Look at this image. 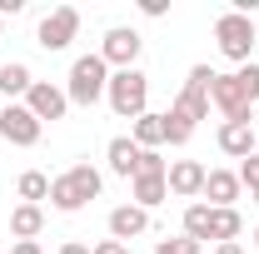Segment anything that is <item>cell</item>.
Masks as SVG:
<instances>
[{
    "mask_svg": "<svg viewBox=\"0 0 259 254\" xmlns=\"http://www.w3.org/2000/svg\"><path fill=\"white\" fill-rule=\"evenodd\" d=\"M105 159H110V175L135 180V170H140V145H135L130 135H115V140L105 145Z\"/></svg>",
    "mask_w": 259,
    "mask_h": 254,
    "instance_id": "obj_15",
    "label": "cell"
},
{
    "mask_svg": "<svg viewBox=\"0 0 259 254\" xmlns=\"http://www.w3.org/2000/svg\"><path fill=\"white\" fill-rule=\"evenodd\" d=\"M155 254H204V244H194V239H185V234H180V239H160V244H155Z\"/></svg>",
    "mask_w": 259,
    "mask_h": 254,
    "instance_id": "obj_23",
    "label": "cell"
},
{
    "mask_svg": "<svg viewBox=\"0 0 259 254\" xmlns=\"http://www.w3.org/2000/svg\"><path fill=\"white\" fill-rule=\"evenodd\" d=\"M214 40H220V55H225V60L249 65V50H254L259 30H254V20H249V15H239V10H225V15L214 20Z\"/></svg>",
    "mask_w": 259,
    "mask_h": 254,
    "instance_id": "obj_5",
    "label": "cell"
},
{
    "mask_svg": "<svg viewBox=\"0 0 259 254\" xmlns=\"http://www.w3.org/2000/svg\"><path fill=\"white\" fill-rule=\"evenodd\" d=\"M75 35H80V10H75V5H55V10L40 20V30H35V45L55 55V50H65Z\"/></svg>",
    "mask_w": 259,
    "mask_h": 254,
    "instance_id": "obj_6",
    "label": "cell"
},
{
    "mask_svg": "<svg viewBox=\"0 0 259 254\" xmlns=\"http://www.w3.org/2000/svg\"><path fill=\"white\" fill-rule=\"evenodd\" d=\"M130 140L140 145V150H160L164 145V115H155V110H145L135 125H130Z\"/></svg>",
    "mask_w": 259,
    "mask_h": 254,
    "instance_id": "obj_17",
    "label": "cell"
},
{
    "mask_svg": "<svg viewBox=\"0 0 259 254\" xmlns=\"http://www.w3.org/2000/svg\"><path fill=\"white\" fill-rule=\"evenodd\" d=\"M40 229H45V209L40 204H15L10 209V234L15 239H35Z\"/></svg>",
    "mask_w": 259,
    "mask_h": 254,
    "instance_id": "obj_19",
    "label": "cell"
},
{
    "mask_svg": "<svg viewBox=\"0 0 259 254\" xmlns=\"http://www.w3.org/2000/svg\"><path fill=\"white\" fill-rule=\"evenodd\" d=\"M254 249H259V229H254Z\"/></svg>",
    "mask_w": 259,
    "mask_h": 254,
    "instance_id": "obj_33",
    "label": "cell"
},
{
    "mask_svg": "<svg viewBox=\"0 0 259 254\" xmlns=\"http://www.w3.org/2000/svg\"><path fill=\"white\" fill-rule=\"evenodd\" d=\"M130 199H135L140 209H155V204L169 199V180H164V175H135V180H130Z\"/></svg>",
    "mask_w": 259,
    "mask_h": 254,
    "instance_id": "obj_16",
    "label": "cell"
},
{
    "mask_svg": "<svg viewBox=\"0 0 259 254\" xmlns=\"http://www.w3.org/2000/svg\"><path fill=\"white\" fill-rule=\"evenodd\" d=\"M254 155H259V130H254Z\"/></svg>",
    "mask_w": 259,
    "mask_h": 254,
    "instance_id": "obj_31",
    "label": "cell"
},
{
    "mask_svg": "<svg viewBox=\"0 0 259 254\" xmlns=\"http://www.w3.org/2000/svg\"><path fill=\"white\" fill-rule=\"evenodd\" d=\"M239 175L234 170H209L204 175V194H209V209H234V199H239Z\"/></svg>",
    "mask_w": 259,
    "mask_h": 254,
    "instance_id": "obj_13",
    "label": "cell"
},
{
    "mask_svg": "<svg viewBox=\"0 0 259 254\" xmlns=\"http://www.w3.org/2000/svg\"><path fill=\"white\" fill-rule=\"evenodd\" d=\"M185 239H194V244L209 239V204H190L185 209Z\"/></svg>",
    "mask_w": 259,
    "mask_h": 254,
    "instance_id": "obj_22",
    "label": "cell"
},
{
    "mask_svg": "<svg viewBox=\"0 0 259 254\" xmlns=\"http://www.w3.org/2000/svg\"><path fill=\"white\" fill-rule=\"evenodd\" d=\"M145 229H150V209H140V204H120V209H110V239L130 244V239H140Z\"/></svg>",
    "mask_w": 259,
    "mask_h": 254,
    "instance_id": "obj_12",
    "label": "cell"
},
{
    "mask_svg": "<svg viewBox=\"0 0 259 254\" xmlns=\"http://www.w3.org/2000/svg\"><path fill=\"white\" fill-rule=\"evenodd\" d=\"M105 100H110V110H115L120 120H140V115L150 110V75H145V70H115Z\"/></svg>",
    "mask_w": 259,
    "mask_h": 254,
    "instance_id": "obj_4",
    "label": "cell"
},
{
    "mask_svg": "<svg viewBox=\"0 0 259 254\" xmlns=\"http://www.w3.org/2000/svg\"><path fill=\"white\" fill-rule=\"evenodd\" d=\"M105 90H110V65L95 55H80V60L70 65V85H65V100L70 105H80V110H90L95 100H105Z\"/></svg>",
    "mask_w": 259,
    "mask_h": 254,
    "instance_id": "obj_3",
    "label": "cell"
},
{
    "mask_svg": "<svg viewBox=\"0 0 259 254\" xmlns=\"http://www.w3.org/2000/svg\"><path fill=\"white\" fill-rule=\"evenodd\" d=\"M30 85H35L30 65H20V60L0 65V95H10V105H15V95H30Z\"/></svg>",
    "mask_w": 259,
    "mask_h": 254,
    "instance_id": "obj_20",
    "label": "cell"
},
{
    "mask_svg": "<svg viewBox=\"0 0 259 254\" xmlns=\"http://www.w3.org/2000/svg\"><path fill=\"white\" fill-rule=\"evenodd\" d=\"M90 254H130V244H120V239H100Z\"/></svg>",
    "mask_w": 259,
    "mask_h": 254,
    "instance_id": "obj_27",
    "label": "cell"
},
{
    "mask_svg": "<svg viewBox=\"0 0 259 254\" xmlns=\"http://www.w3.org/2000/svg\"><path fill=\"white\" fill-rule=\"evenodd\" d=\"M220 150L229 159H249L254 155V125L249 120H225L220 125Z\"/></svg>",
    "mask_w": 259,
    "mask_h": 254,
    "instance_id": "obj_14",
    "label": "cell"
},
{
    "mask_svg": "<svg viewBox=\"0 0 259 254\" xmlns=\"http://www.w3.org/2000/svg\"><path fill=\"white\" fill-rule=\"evenodd\" d=\"M25 110H30L40 125H45V120L55 125V120H65V115H70V100H65L60 85H50V80H35L30 95H25Z\"/></svg>",
    "mask_w": 259,
    "mask_h": 254,
    "instance_id": "obj_10",
    "label": "cell"
},
{
    "mask_svg": "<svg viewBox=\"0 0 259 254\" xmlns=\"http://www.w3.org/2000/svg\"><path fill=\"white\" fill-rule=\"evenodd\" d=\"M214 75H220V70H209V65H194L190 70L185 90L164 110V145H190L194 125L209 115V85H214Z\"/></svg>",
    "mask_w": 259,
    "mask_h": 254,
    "instance_id": "obj_1",
    "label": "cell"
},
{
    "mask_svg": "<svg viewBox=\"0 0 259 254\" xmlns=\"http://www.w3.org/2000/svg\"><path fill=\"white\" fill-rule=\"evenodd\" d=\"M239 185L254 194L259 190V155H249V159H239Z\"/></svg>",
    "mask_w": 259,
    "mask_h": 254,
    "instance_id": "obj_25",
    "label": "cell"
},
{
    "mask_svg": "<svg viewBox=\"0 0 259 254\" xmlns=\"http://www.w3.org/2000/svg\"><path fill=\"white\" fill-rule=\"evenodd\" d=\"M140 50H145V40H140V30H130V25H115V30H105V40H100V60L115 65V70H135Z\"/></svg>",
    "mask_w": 259,
    "mask_h": 254,
    "instance_id": "obj_7",
    "label": "cell"
},
{
    "mask_svg": "<svg viewBox=\"0 0 259 254\" xmlns=\"http://www.w3.org/2000/svg\"><path fill=\"white\" fill-rule=\"evenodd\" d=\"M60 254H90V244H80V239H70V244H60Z\"/></svg>",
    "mask_w": 259,
    "mask_h": 254,
    "instance_id": "obj_29",
    "label": "cell"
},
{
    "mask_svg": "<svg viewBox=\"0 0 259 254\" xmlns=\"http://www.w3.org/2000/svg\"><path fill=\"white\" fill-rule=\"evenodd\" d=\"M10 254H45V249H40L35 239H15V249H10Z\"/></svg>",
    "mask_w": 259,
    "mask_h": 254,
    "instance_id": "obj_28",
    "label": "cell"
},
{
    "mask_svg": "<svg viewBox=\"0 0 259 254\" xmlns=\"http://www.w3.org/2000/svg\"><path fill=\"white\" fill-rule=\"evenodd\" d=\"M214 254H244V244L234 239V244H214Z\"/></svg>",
    "mask_w": 259,
    "mask_h": 254,
    "instance_id": "obj_30",
    "label": "cell"
},
{
    "mask_svg": "<svg viewBox=\"0 0 259 254\" xmlns=\"http://www.w3.org/2000/svg\"><path fill=\"white\" fill-rule=\"evenodd\" d=\"M135 175H169V164H164L160 150H140V170Z\"/></svg>",
    "mask_w": 259,
    "mask_h": 254,
    "instance_id": "obj_24",
    "label": "cell"
},
{
    "mask_svg": "<svg viewBox=\"0 0 259 254\" xmlns=\"http://www.w3.org/2000/svg\"><path fill=\"white\" fill-rule=\"evenodd\" d=\"M40 199H50V175L25 170V175H20V204H40Z\"/></svg>",
    "mask_w": 259,
    "mask_h": 254,
    "instance_id": "obj_21",
    "label": "cell"
},
{
    "mask_svg": "<svg viewBox=\"0 0 259 254\" xmlns=\"http://www.w3.org/2000/svg\"><path fill=\"white\" fill-rule=\"evenodd\" d=\"M239 80H244V90H249V100L259 105V65H254V60H249L244 70H239Z\"/></svg>",
    "mask_w": 259,
    "mask_h": 254,
    "instance_id": "obj_26",
    "label": "cell"
},
{
    "mask_svg": "<svg viewBox=\"0 0 259 254\" xmlns=\"http://www.w3.org/2000/svg\"><path fill=\"white\" fill-rule=\"evenodd\" d=\"M40 120H35L25 105H5L0 110V140L5 145H20V150H30V145H40Z\"/></svg>",
    "mask_w": 259,
    "mask_h": 254,
    "instance_id": "obj_9",
    "label": "cell"
},
{
    "mask_svg": "<svg viewBox=\"0 0 259 254\" xmlns=\"http://www.w3.org/2000/svg\"><path fill=\"white\" fill-rule=\"evenodd\" d=\"M0 110H5V105H0Z\"/></svg>",
    "mask_w": 259,
    "mask_h": 254,
    "instance_id": "obj_35",
    "label": "cell"
},
{
    "mask_svg": "<svg viewBox=\"0 0 259 254\" xmlns=\"http://www.w3.org/2000/svg\"><path fill=\"white\" fill-rule=\"evenodd\" d=\"M204 175H209V170H204L199 159H175L164 180H169V194H180V199H194V194H204Z\"/></svg>",
    "mask_w": 259,
    "mask_h": 254,
    "instance_id": "obj_11",
    "label": "cell"
},
{
    "mask_svg": "<svg viewBox=\"0 0 259 254\" xmlns=\"http://www.w3.org/2000/svg\"><path fill=\"white\" fill-rule=\"evenodd\" d=\"M0 35H5V15H0Z\"/></svg>",
    "mask_w": 259,
    "mask_h": 254,
    "instance_id": "obj_32",
    "label": "cell"
},
{
    "mask_svg": "<svg viewBox=\"0 0 259 254\" xmlns=\"http://www.w3.org/2000/svg\"><path fill=\"white\" fill-rule=\"evenodd\" d=\"M100 190H105V180H100L95 164H70L65 175L50 180V204H55L60 215H75V209H85L90 199H100Z\"/></svg>",
    "mask_w": 259,
    "mask_h": 254,
    "instance_id": "obj_2",
    "label": "cell"
},
{
    "mask_svg": "<svg viewBox=\"0 0 259 254\" xmlns=\"http://www.w3.org/2000/svg\"><path fill=\"white\" fill-rule=\"evenodd\" d=\"M209 105H220V115L225 120H249V90H244V80L239 75H214V85H209Z\"/></svg>",
    "mask_w": 259,
    "mask_h": 254,
    "instance_id": "obj_8",
    "label": "cell"
},
{
    "mask_svg": "<svg viewBox=\"0 0 259 254\" xmlns=\"http://www.w3.org/2000/svg\"><path fill=\"white\" fill-rule=\"evenodd\" d=\"M244 234V215L239 209H209V239L214 244H234Z\"/></svg>",
    "mask_w": 259,
    "mask_h": 254,
    "instance_id": "obj_18",
    "label": "cell"
},
{
    "mask_svg": "<svg viewBox=\"0 0 259 254\" xmlns=\"http://www.w3.org/2000/svg\"><path fill=\"white\" fill-rule=\"evenodd\" d=\"M254 204H259V190H254Z\"/></svg>",
    "mask_w": 259,
    "mask_h": 254,
    "instance_id": "obj_34",
    "label": "cell"
}]
</instances>
